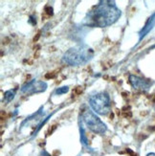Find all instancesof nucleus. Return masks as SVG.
<instances>
[{"instance_id": "f257e3e1", "label": "nucleus", "mask_w": 155, "mask_h": 156, "mask_svg": "<svg viewBox=\"0 0 155 156\" xmlns=\"http://www.w3.org/2000/svg\"><path fill=\"white\" fill-rule=\"evenodd\" d=\"M122 16L121 11L114 1H100L87 12L83 24L88 27H104L114 24Z\"/></svg>"}, {"instance_id": "f03ea898", "label": "nucleus", "mask_w": 155, "mask_h": 156, "mask_svg": "<svg viewBox=\"0 0 155 156\" xmlns=\"http://www.w3.org/2000/svg\"><path fill=\"white\" fill-rule=\"evenodd\" d=\"M94 57V51L86 44H79L67 50L62 56L63 63L70 66H82L88 63Z\"/></svg>"}, {"instance_id": "7ed1b4c3", "label": "nucleus", "mask_w": 155, "mask_h": 156, "mask_svg": "<svg viewBox=\"0 0 155 156\" xmlns=\"http://www.w3.org/2000/svg\"><path fill=\"white\" fill-rule=\"evenodd\" d=\"M89 105L97 114L107 115L111 110L110 97L106 92H100L90 97Z\"/></svg>"}, {"instance_id": "20e7f679", "label": "nucleus", "mask_w": 155, "mask_h": 156, "mask_svg": "<svg viewBox=\"0 0 155 156\" xmlns=\"http://www.w3.org/2000/svg\"><path fill=\"white\" fill-rule=\"evenodd\" d=\"M83 122L85 126L88 127V129L96 134H104L107 130V126L100 120L97 115L90 109H86L83 113Z\"/></svg>"}, {"instance_id": "39448f33", "label": "nucleus", "mask_w": 155, "mask_h": 156, "mask_svg": "<svg viewBox=\"0 0 155 156\" xmlns=\"http://www.w3.org/2000/svg\"><path fill=\"white\" fill-rule=\"evenodd\" d=\"M48 84H47L45 81L42 80H32L29 83H26L23 84L20 88V91L22 94L25 95H33V94H38V93H42L46 91Z\"/></svg>"}, {"instance_id": "423d86ee", "label": "nucleus", "mask_w": 155, "mask_h": 156, "mask_svg": "<svg viewBox=\"0 0 155 156\" xmlns=\"http://www.w3.org/2000/svg\"><path fill=\"white\" fill-rule=\"evenodd\" d=\"M129 83L131 86L136 90H142V91H147L151 86V83L150 80H145L143 78H140L135 75L129 76Z\"/></svg>"}, {"instance_id": "0eeeda50", "label": "nucleus", "mask_w": 155, "mask_h": 156, "mask_svg": "<svg viewBox=\"0 0 155 156\" xmlns=\"http://www.w3.org/2000/svg\"><path fill=\"white\" fill-rule=\"evenodd\" d=\"M154 26H155V12L153 13V15L149 19H147V21H146L145 27L139 33V41H141V40H142L147 35V34H149L152 30V28H153Z\"/></svg>"}, {"instance_id": "6e6552de", "label": "nucleus", "mask_w": 155, "mask_h": 156, "mask_svg": "<svg viewBox=\"0 0 155 156\" xmlns=\"http://www.w3.org/2000/svg\"><path fill=\"white\" fill-rule=\"evenodd\" d=\"M16 97V91L15 90H8L4 93V100L3 101L5 104H9L15 99Z\"/></svg>"}, {"instance_id": "1a4fd4ad", "label": "nucleus", "mask_w": 155, "mask_h": 156, "mask_svg": "<svg viewBox=\"0 0 155 156\" xmlns=\"http://www.w3.org/2000/svg\"><path fill=\"white\" fill-rule=\"evenodd\" d=\"M79 132H80V141H82V143L83 146L87 147L88 146V140H87V137H86V134H85V131H84V128L83 126V124L80 125L79 124Z\"/></svg>"}, {"instance_id": "9d476101", "label": "nucleus", "mask_w": 155, "mask_h": 156, "mask_svg": "<svg viewBox=\"0 0 155 156\" xmlns=\"http://www.w3.org/2000/svg\"><path fill=\"white\" fill-rule=\"evenodd\" d=\"M69 91V87L68 86H62L59 88H57V89L55 90V94L56 95H63V94H66L67 92Z\"/></svg>"}, {"instance_id": "9b49d317", "label": "nucleus", "mask_w": 155, "mask_h": 156, "mask_svg": "<svg viewBox=\"0 0 155 156\" xmlns=\"http://www.w3.org/2000/svg\"><path fill=\"white\" fill-rule=\"evenodd\" d=\"M28 22H29L30 24H32L33 26L37 25V17H36L35 16H30V17H29V20H28Z\"/></svg>"}, {"instance_id": "f8f14e48", "label": "nucleus", "mask_w": 155, "mask_h": 156, "mask_svg": "<svg viewBox=\"0 0 155 156\" xmlns=\"http://www.w3.org/2000/svg\"><path fill=\"white\" fill-rule=\"evenodd\" d=\"M45 11L49 16H53V8H52V7H46Z\"/></svg>"}, {"instance_id": "ddd939ff", "label": "nucleus", "mask_w": 155, "mask_h": 156, "mask_svg": "<svg viewBox=\"0 0 155 156\" xmlns=\"http://www.w3.org/2000/svg\"><path fill=\"white\" fill-rule=\"evenodd\" d=\"M146 156H155V153H153V152H151V153H149Z\"/></svg>"}, {"instance_id": "4468645a", "label": "nucleus", "mask_w": 155, "mask_h": 156, "mask_svg": "<svg viewBox=\"0 0 155 156\" xmlns=\"http://www.w3.org/2000/svg\"><path fill=\"white\" fill-rule=\"evenodd\" d=\"M154 47H155V45H154V46H153V47H152V48H154Z\"/></svg>"}]
</instances>
